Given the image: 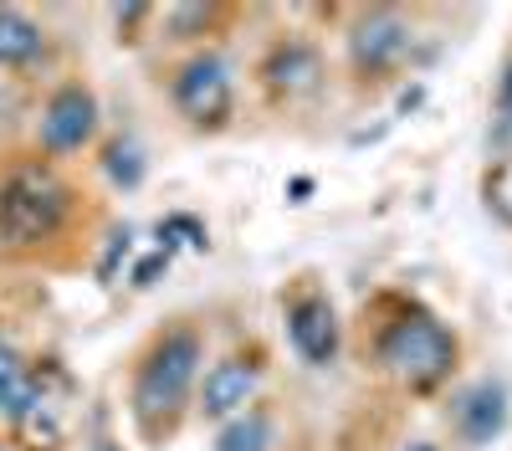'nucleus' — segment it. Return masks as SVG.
Returning <instances> with one entry per match:
<instances>
[{"instance_id": "2eb2a0df", "label": "nucleus", "mask_w": 512, "mask_h": 451, "mask_svg": "<svg viewBox=\"0 0 512 451\" xmlns=\"http://www.w3.org/2000/svg\"><path fill=\"white\" fill-rule=\"evenodd\" d=\"M26 375H31V369H26V359L6 344V339H0V410H6L11 405V395L26 385Z\"/></svg>"}, {"instance_id": "39448f33", "label": "nucleus", "mask_w": 512, "mask_h": 451, "mask_svg": "<svg viewBox=\"0 0 512 451\" xmlns=\"http://www.w3.org/2000/svg\"><path fill=\"white\" fill-rule=\"evenodd\" d=\"M98 134V93L88 82H62V88L41 103L36 118V144L47 154H77Z\"/></svg>"}, {"instance_id": "f257e3e1", "label": "nucleus", "mask_w": 512, "mask_h": 451, "mask_svg": "<svg viewBox=\"0 0 512 451\" xmlns=\"http://www.w3.org/2000/svg\"><path fill=\"white\" fill-rule=\"evenodd\" d=\"M200 364H205V339L195 328H169V334L154 339V349L134 369V390H128V410H134V426L144 436H159L164 426H175L180 405L195 390Z\"/></svg>"}, {"instance_id": "f03ea898", "label": "nucleus", "mask_w": 512, "mask_h": 451, "mask_svg": "<svg viewBox=\"0 0 512 451\" xmlns=\"http://www.w3.org/2000/svg\"><path fill=\"white\" fill-rule=\"evenodd\" d=\"M72 211V190L47 170V164H26L6 185H0V241L26 252L62 231Z\"/></svg>"}, {"instance_id": "9b49d317", "label": "nucleus", "mask_w": 512, "mask_h": 451, "mask_svg": "<svg viewBox=\"0 0 512 451\" xmlns=\"http://www.w3.org/2000/svg\"><path fill=\"white\" fill-rule=\"evenodd\" d=\"M41 52H47V36H41V26L11 6H0V67L6 72H21L31 62H41Z\"/></svg>"}, {"instance_id": "a211bd4d", "label": "nucleus", "mask_w": 512, "mask_h": 451, "mask_svg": "<svg viewBox=\"0 0 512 451\" xmlns=\"http://www.w3.org/2000/svg\"><path fill=\"white\" fill-rule=\"evenodd\" d=\"M410 451H436V446H425V441H420V446H410Z\"/></svg>"}, {"instance_id": "7ed1b4c3", "label": "nucleus", "mask_w": 512, "mask_h": 451, "mask_svg": "<svg viewBox=\"0 0 512 451\" xmlns=\"http://www.w3.org/2000/svg\"><path fill=\"white\" fill-rule=\"evenodd\" d=\"M379 364L410 390H436L456 369V334L431 313H405L384 328Z\"/></svg>"}, {"instance_id": "20e7f679", "label": "nucleus", "mask_w": 512, "mask_h": 451, "mask_svg": "<svg viewBox=\"0 0 512 451\" xmlns=\"http://www.w3.org/2000/svg\"><path fill=\"white\" fill-rule=\"evenodd\" d=\"M169 98H175L180 118L195 123V129H221L231 118V103H236V82H231L226 57L195 52L190 62H180L175 82H169Z\"/></svg>"}, {"instance_id": "0eeeda50", "label": "nucleus", "mask_w": 512, "mask_h": 451, "mask_svg": "<svg viewBox=\"0 0 512 451\" xmlns=\"http://www.w3.org/2000/svg\"><path fill=\"white\" fill-rule=\"evenodd\" d=\"M410 47H415V31H410L395 11H369V16H359L354 31H349V62H354V72H364V77L395 72V67L410 57Z\"/></svg>"}, {"instance_id": "9d476101", "label": "nucleus", "mask_w": 512, "mask_h": 451, "mask_svg": "<svg viewBox=\"0 0 512 451\" xmlns=\"http://www.w3.org/2000/svg\"><path fill=\"white\" fill-rule=\"evenodd\" d=\"M262 82H267V93H277V98H303V93H313L323 82V52L313 47V41L287 36V41H277V47L267 52Z\"/></svg>"}, {"instance_id": "f8f14e48", "label": "nucleus", "mask_w": 512, "mask_h": 451, "mask_svg": "<svg viewBox=\"0 0 512 451\" xmlns=\"http://www.w3.org/2000/svg\"><path fill=\"white\" fill-rule=\"evenodd\" d=\"M272 416L262 405H246L241 416H231L226 426H221V436H216V451H267L272 446Z\"/></svg>"}, {"instance_id": "f3484780", "label": "nucleus", "mask_w": 512, "mask_h": 451, "mask_svg": "<svg viewBox=\"0 0 512 451\" xmlns=\"http://www.w3.org/2000/svg\"><path fill=\"white\" fill-rule=\"evenodd\" d=\"M0 451H16V441H0Z\"/></svg>"}, {"instance_id": "4468645a", "label": "nucleus", "mask_w": 512, "mask_h": 451, "mask_svg": "<svg viewBox=\"0 0 512 451\" xmlns=\"http://www.w3.org/2000/svg\"><path fill=\"white\" fill-rule=\"evenodd\" d=\"M487 211L502 226H512V159H502L497 170L487 175Z\"/></svg>"}, {"instance_id": "423d86ee", "label": "nucleus", "mask_w": 512, "mask_h": 451, "mask_svg": "<svg viewBox=\"0 0 512 451\" xmlns=\"http://www.w3.org/2000/svg\"><path fill=\"white\" fill-rule=\"evenodd\" d=\"M287 344L297 349V359L328 369L338 359V344H344V323H338V308L323 293H303L287 303Z\"/></svg>"}, {"instance_id": "ddd939ff", "label": "nucleus", "mask_w": 512, "mask_h": 451, "mask_svg": "<svg viewBox=\"0 0 512 451\" xmlns=\"http://www.w3.org/2000/svg\"><path fill=\"white\" fill-rule=\"evenodd\" d=\"M103 164H108V180L123 185V190H134V185L144 180V154H139V144H113Z\"/></svg>"}, {"instance_id": "1a4fd4ad", "label": "nucleus", "mask_w": 512, "mask_h": 451, "mask_svg": "<svg viewBox=\"0 0 512 451\" xmlns=\"http://www.w3.org/2000/svg\"><path fill=\"white\" fill-rule=\"evenodd\" d=\"M451 426L466 446H492L507 431V390L497 380H477L451 400Z\"/></svg>"}, {"instance_id": "dca6fc26", "label": "nucleus", "mask_w": 512, "mask_h": 451, "mask_svg": "<svg viewBox=\"0 0 512 451\" xmlns=\"http://www.w3.org/2000/svg\"><path fill=\"white\" fill-rule=\"evenodd\" d=\"M497 103H502V113L512 118V62L502 67V88H497Z\"/></svg>"}, {"instance_id": "6e6552de", "label": "nucleus", "mask_w": 512, "mask_h": 451, "mask_svg": "<svg viewBox=\"0 0 512 451\" xmlns=\"http://www.w3.org/2000/svg\"><path fill=\"white\" fill-rule=\"evenodd\" d=\"M256 364L251 359H241V354H226V359H216L205 369V380H200V416L205 421H231V416H241L246 405H256Z\"/></svg>"}]
</instances>
